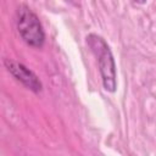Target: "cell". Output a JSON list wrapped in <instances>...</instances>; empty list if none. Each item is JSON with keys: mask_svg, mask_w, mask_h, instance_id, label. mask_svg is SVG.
<instances>
[{"mask_svg": "<svg viewBox=\"0 0 156 156\" xmlns=\"http://www.w3.org/2000/svg\"><path fill=\"white\" fill-rule=\"evenodd\" d=\"M134 2H136V4H144V2H146V0H133Z\"/></svg>", "mask_w": 156, "mask_h": 156, "instance_id": "4", "label": "cell"}, {"mask_svg": "<svg viewBox=\"0 0 156 156\" xmlns=\"http://www.w3.org/2000/svg\"><path fill=\"white\" fill-rule=\"evenodd\" d=\"M87 44L89 45V48L91 49V51L98 58V65L102 77L104 88L107 91L113 93L117 87L116 66H115V60L108 45L101 37L96 34H89L87 37Z\"/></svg>", "mask_w": 156, "mask_h": 156, "instance_id": "1", "label": "cell"}, {"mask_svg": "<svg viewBox=\"0 0 156 156\" xmlns=\"http://www.w3.org/2000/svg\"><path fill=\"white\" fill-rule=\"evenodd\" d=\"M5 66H6L7 71L17 80H20L22 84H24L27 88H29L30 90H33L35 93L41 90V83L38 79V77L30 69H28L26 66H23L22 63H18L12 60H5Z\"/></svg>", "mask_w": 156, "mask_h": 156, "instance_id": "3", "label": "cell"}, {"mask_svg": "<svg viewBox=\"0 0 156 156\" xmlns=\"http://www.w3.org/2000/svg\"><path fill=\"white\" fill-rule=\"evenodd\" d=\"M17 28L22 39L30 46L41 48L44 44V30L39 18L27 6H22L18 10Z\"/></svg>", "mask_w": 156, "mask_h": 156, "instance_id": "2", "label": "cell"}]
</instances>
